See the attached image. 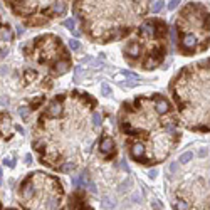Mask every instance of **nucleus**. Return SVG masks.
<instances>
[{
    "mask_svg": "<svg viewBox=\"0 0 210 210\" xmlns=\"http://www.w3.org/2000/svg\"><path fill=\"white\" fill-rule=\"evenodd\" d=\"M123 74H124L126 77H131V79H138V76H136V74L130 73V71H123Z\"/></svg>",
    "mask_w": 210,
    "mask_h": 210,
    "instance_id": "5701e85b",
    "label": "nucleus"
},
{
    "mask_svg": "<svg viewBox=\"0 0 210 210\" xmlns=\"http://www.w3.org/2000/svg\"><path fill=\"white\" fill-rule=\"evenodd\" d=\"M101 91H103V96H109V94H111V87H109L108 84H103Z\"/></svg>",
    "mask_w": 210,
    "mask_h": 210,
    "instance_id": "412c9836",
    "label": "nucleus"
},
{
    "mask_svg": "<svg viewBox=\"0 0 210 210\" xmlns=\"http://www.w3.org/2000/svg\"><path fill=\"white\" fill-rule=\"evenodd\" d=\"M177 19L180 49L185 54L208 46V8L202 4H187Z\"/></svg>",
    "mask_w": 210,
    "mask_h": 210,
    "instance_id": "f03ea898",
    "label": "nucleus"
},
{
    "mask_svg": "<svg viewBox=\"0 0 210 210\" xmlns=\"http://www.w3.org/2000/svg\"><path fill=\"white\" fill-rule=\"evenodd\" d=\"M56 73L57 74H64V73H67L69 71V67H71V64H69V61H59V62H56Z\"/></svg>",
    "mask_w": 210,
    "mask_h": 210,
    "instance_id": "1a4fd4ad",
    "label": "nucleus"
},
{
    "mask_svg": "<svg viewBox=\"0 0 210 210\" xmlns=\"http://www.w3.org/2000/svg\"><path fill=\"white\" fill-rule=\"evenodd\" d=\"M198 155H200V156H205V155H207V150H205V148H200Z\"/></svg>",
    "mask_w": 210,
    "mask_h": 210,
    "instance_id": "bb28decb",
    "label": "nucleus"
},
{
    "mask_svg": "<svg viewBox=\"0 0 210 210\" xmlns=\"http://www.w3.org/2000/svg\"><path fill=\"white\" fill-rule=\"evenodd\" d=\"M151 207H153V208H160V207H161V205H160V203H158V202H156V200H155V202L151 203Z\"/></svg>",
    "mask_w": 210,
    "mask_h": 210,
    "instance_id": "c85d7f7f",
    "label": "nucleus"
},
{
    "mask_svg": "<svg viewBox=\"0 0 210 210\" xmlns=\"http://www.w3.org/2000/svg\"><path fill=\"white\" fill-rule=\"evenodd\" d=\"M64 25L67 27V29L74 30V27H76V20H74V19H67V20L64 22Z\"/></svg>",
    "mask_w": 210,
    "mask_h": 210,
    "instance_id": "a211bd4d",
    "label": "nucleus"
},
{
    "mask_svg": "<svg viewBox=\"0 0 210 210\" xmlns=\"http://www.w3.org/2000/svg\"><path fill=\"white\" fill-rule=\"evenodd\" d=\"M74 168H76V165H74L73 161H67V163H64V165L61 167V170L62 171H73Z\"/></svg>",
    "mask_w": 210,
    "mask_h": 210,
    "instance_id": "ddd939ff",
    "label": "nucleus"
},
{
    "mask_svg": "<svg viewBox=\"0 0 210 210\" xmlns=\"http://www.w3.org/2000/svg\"><path fill=\"white\" fill-rule=\"evenodd\" d=\"M74 73H76V79H77V77L83 74V69H81V67H76V69H74Z\"/></svg>",
    "mask_w": 210,
    "mask_h": 210,
    "instance_id": "a878e982",
    "label": "nucleus"
},
{
    "mask_svg": "<svg viewBox=\"0 0 210 210\" xmlns=\"http://www.w3.org/2000/svg\"><path fill=\"white\" fill-rule=\"evenodd\" d=\"M47 114L51 116V118H57L59 114H62V103L59 101V99H56L54 103H51V104H49Z\"/></svg>",
    "mask_w": 210,
    "mask_h": 210,
    "instance_id": "423d86ee",
    "label": "nucleus"
},
{
    "mask_svg": "<svg viewBox=\"0 0 210 210\" xmlns=\"http://www.w3.org/2000/svg\"><path fill=\"white\" fill-rule=\"evenodd\" d=\"M74 10L98 42H109L128 34L148 10V0H76Z\"/></svg>",
    "mask_w": 210,
    "mask_h": 210,
    "instance_id": "f257e3e1",
    "label": "nucleus"
},
{
    "mask_svg": "<svg viewBox=\"0 0 210 210\" xmlns=\"http://www.w3.org/2000/svg\"><path fill=\"white\" fill-rule=\"evenodd\" d=\"M170 111V106H168V101L163 98H156V113L158 114H167Z\"/></svg>",
    "mask_w": 210,
    "mask_h": 210,
    "instance_id": "0eeeda50",
    "label": "nucleus"
},
{
    "mask_svg": "<svg viewBox=\"0 0 210 210\" xmlns=\"http://www.w3.org/2000/svg\"><path fill=\"white\" fill-rule=\"evenodd\" d=\"M0 177H2V171H0Z\"/></svg>",
    "mask_w": 210,
    "mask_h": 210,
    "instance_id": "2f4dec72",
    "label": "nucleus"
},
{
    "mask_svg": "<svg viewBox=\"0 0 210 210\" xmlns=\"http://www.w3.org/2000/svg\"><path fill=\"white\" fill-rule=\"evenodd\" d=\"M177 210H188L187 202H183V200H178V202H177Z\"/></svg>",
    "mask_w": 210,
    "mask_h": 210,
    "instance_id": "aec40b11",
    "label": "nucleus"
},
{
    "mask_svg": "<svg viewBox=\"0 0 210 210\" xmlns=\"http://www.w3.org/2000/svg\"><path fill=\"white\" fill-rule=\"evenodd\" d=\"M161 8H163V2H161V0H158V2H156V4L153 5L151 12H153V14H158V12L161 10Z\"/></svg>",
    "mask_w": 210,
    "mask_h": 210,
    "instance_id": "dca6fc26",
    "label": "nucleus"
},
{
    "mask_svg": "<svg viewBox=\"0 0 210 210\" xmlns=\"http://www.w3.org/2000/svg\"><path fill=\"white\" fill-rule=\"evenodd\" d=\"M103 202H101V205H103V208H106V210H111V208H114V202H113L111 198H109L108 195H103Z\"/></svg>",
    "mask_w": 210,
    "mask_h": 210,
    "instance_id": "9b49d317",
    "label": "nucleus"
},
{
    "mask_svg": "<svg viewBox=\"0 0 210 210\" xmlns=\"http://www.w3.org/2000/svg\"><path fill=\"white\" fill-rule=\"evenodd\" d=\"M177 170H178V163H177V161H173V163L170 165V171H171V173H175Z\"/></svg>",
    "mask_w": 210,
    "mask_h": 210,
    "instance_id": "b1692460",
    "label": "nucleus"
},
{
    "mask_svg": "<svg viewBox=\"0 0 210 210\" xmlns=\"http://www.w3.org/2000/svg\"><path fill=\"white\" fill-rule=\"evenodd\" d=\"M140 198H141V197H140V193H134V195H133V202H138Z\"/></svg>",
    "mask_w": 210,
    "mask_h": 210,
    "instance_id": "cd10ccee",
    "label": "nucleus"
},
{
    "mask_svg": "<svg viewBox=\"0 0 210 210\" xmlns=\"http://www.w3.org/2000/svg\"><path fill=\"white\" fill-rule=\"evenodd\" d=\"M99 148H101V151L104 153V155H108V153L114 151V141H113V138L104 136V138L101 140V143H99Z\"/></svg>",
    "mask_w": 210,
    "mask_h": 210,
    "instance_id": "39448f33",
    "label": "nucleus"
},
{
    "mask_svg": "<svg viewBox=\"0 0 210 210\" xmlns=\"http://www.w3.org/2000/svg\"><path fill=\"white\" fill-rule=\"evenodd\" d=\"M17 17L29 25H42L67 12L69 0H5Z\"/></svg>",
    "mask_w": 210,
    "mask_h": 210,
    "instance_id": "7ed1b4c3",
    "label": "nucleus"
},
{
    "mask_svg": "<svg viewBox=\"0 0 210 210\" xmlns=\"http://www.w3.org/2000/svg\"><path fill=\"white\" fill-rule=\"evenodd\" d=\"M178 5H180V0H171L170 4H168V8H170V10H173V8H177Z\"/></svg>",
    "mask_w": 210,
    "mask_h": 210,
    "instance_id": "4be33fe9",
    "label": "nucleus"
},
{
    "mask_svg": "<svg viewBox=\"0 0 210 210\" xmlns=\"http://www.w3.org/2000/svg\"><path fill=\"white\" fill-rule=\"evenodd\" d=\"M93 123H94V126L98 128V126H101V114H99L98 111L93 114Z\"/></svg>",
    "mask_w": 210,
    "mask_h": 210,
    "instance_id": "4468645a",
    "label": "nucleus"
},
{
    "mask_svg": "<svg viewBox=\"0 0 210 210\" xmlns=\"http://www.w3.org/2000/svg\"><path fill=\"white\" fill-rule=\"evenodd\" d=\"M130 153H131V156H133L134 160H140L145 156V146L141 145V143H133L131 145V148H130Z\"/></svg>",
    "mask_w": 210,
    "mask_h": 210,
    "instance_id": "20e7f679",
    "label": "nucleus"
},
{
    "mask_svg": "<svg viewBox=\"0 0 210 210\" xmlns=\"http://www.w3.org/2000/svg\"><path fill=\"white\" fill-rule=\"evenodd\" d=\"M10 118H8L7 114H0V130H2V133L4 134H8L10 133Z\"/></svg>",
    "mask_w": 210,
    "mask_h": 210,
    "instance_id": "6e6552de",
    "label": "nucleus"
},
{
    "mask_svg": "<svg viewBox=\"0 0 210 210\" xmlns=\"http://www.w3.org/2000/svg\"><path fill=\"white\" fill-rule=\"evenodd\" d=\"M156 175H158V170H150V173H148V177L150 178H155Z\"/></svg>",
    "mask_w": 210,
    "mask_h": 210,
    "instance_id": "393cba45",
    "label": "nucleus"
},
{
    "mask_svg": "<svg viewBox=\"0 0 210 210\" xmlns=\"http://www.w3.org/2000/svg\"><path fill=\"white\" fill-rule=\"evenodd\" d=\"M83 62H91V57H83Z\"/></svg>",
    "mask_w": 210,
    "mask_h": 210,
    "instance_id": "7c9ffc66",
    "label": "nucleus"
},
{
    "mask_svg": "<svg viewBox=\"0 0 210 210\" xmlns=\"http://www.w3.org/2000/svg\"><path fill=\"white\" fill-rule=\"evenodd\" d=\"M73 185H74V187H77V185H79V180H77V177L73 178Z\"/></svg>",
    "mask_w": 210,
    "mask_h": 210,
    "instance_id": "c756f323",
    "label": "nucleus"
},
{
    "mask_svg": "<svg viewBox=\"0 0 210 210\" xmlns=\"http://www.w3.org/2000/svg\"><path fill=\"white\" fill-rule=\"evenodd\" d=\"M19 113H20V116L24 118V120H27V118H29V109H27L25 106H20V108H19Z\"/></svg>",
    "mask_w": 210,
    "mask_h": 210,
    "instance_id": "f3484780",
    "label": "nucleus"
},
{
    "mask_svg": "<svg viewBox=\"0 0 210 210\" xmlns=\"http://www.w3.org/2000/svg\"><path fill=\"white\" fill-rule=\"evenodd\" d=\"M57 207H59V200L57 198H52L51 202L47 203V208L49 210H54V208H57Z\"/></svg>",
    "mask_w": 210,
    "mask_h": 210,
    "instance_id": "6ab92c4d",
    "label": "nucleus"
},
{
    "mask_svg": "<svg viewBox=\"0 0 210 210\" xmlns=\"http://www.w3.org/2000/svg\"><path fill=\"white\" fill-rule=\"evenodd\" d=\"M69 47L73 49V51H79V49H81V44L77 42L76 39H73V40H69Z\"/></svg>",
    "mask_w": 210,
    "mask_h": 210,
    "instance_id": "2eb2a0df",
    "label": "nucleus"
},
{
    "mask_svg": "<svg viewBox=\"0 0 210 210\" xmlns=\"http://www.w3.org/2000/svg\"><path fill=\"white\" fill-rule=\"evenodd\" d=\"M2 37H4V40H7V42H12V40H14V32H12L10 25L5 24V25L2 27Z\"/></svg>",
    "mask_w": 210,
    "mask_h": 210,
    "instance_id": "9d476101",
    "label": "nucleus"
},
{
    "mask_svg": "<svg viewBox=\"0 0 210 210\" xmlns=\"http://www.w3.org/2000/svg\"><path fill=\"white\" fill-rule=\"evenodd\" d=\"M192 160H193V153L192 151H187V153H183V155L180 156L178 161H180V163H188V161H192Z\"/></svg>",
    "mask_w": 210,
    "mask_h": 210,
    "instance_id": "f8f14e48",
    "label": "nucleus"
}]
</instances>
